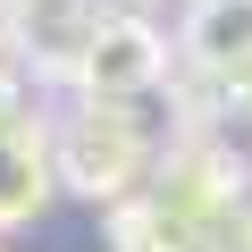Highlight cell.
<instances>
[{
	"instance_id": "7",
	"label": "cell",
	"mask_w": 252,
	"mask_h": 252,
	"mask_svg": "<svg viewBox=\"0 0 252 252\" xmlns=\"http://www.w3.org/2000/svg\"><path fill=\"white\" fill-rule=\"evenodd\" d=\"M185 135H202L227 168L252 177V84H210L185 101Z\"/></svg>"
},
{
	"instance_id": "8",
	"label": "cell",
	"mask_w": 252,
	"mask_h": 252,
	"mask_svg": "<svg viewBox=\"0 0 252 252\" xmlns=\"http://www.w3.org/2000/svg\"><path fill=\"white\" fill-rule=\"evenodd\" d=\"M26 126H42V118H34L26 76H0V135H26Z\"/></svg>"
},
{
	"instance_id": "1",
	"label": "cell",
	"mask_w": 252,
	"mask_h": 252,
	"mask_svg": "<svg viewBox=\"0 0 252 252\" xmlns=\"http://www.w3.org/2000/svg\"><path fill=\"white\" fill-rule=\"evenodd\" d=\"M51 160H59V185L76 202H101V210H118L126 193H143L152 168H160L143 118L126 109V101H76L51 126Z\"/></svg>"
},
{
	"instance_id": "4",
	"label": "cell",
	"mask_w": 252,
	"mask_h": 252,
	"mask_svg": "<svg viewBox=\"0 0 252 252\" xmlns=\"http://www.w3.org/2000/svg\"><path fill=\"white\" fill-rule=\"evenodd\" d=\"M177 51L202 84H252V0H193Z\"/></svg>"
},
{
	"instance_id": "9",
	"label": "cell",
	"mask_w": 252,
	"mask_h": 252,
	"mask_svg": "<svg viewBox=\"0 0 252 252\" xmlns=\"http://www.w3.org/2000/svg\"><path fill=\"white\" fill-rule=\"evenodd\" d=\"M26 26H17V0H0V76H26Z\"/></svg>"
},
{
	"instance_id": "2",
	"label": "cell",
	"mask_w": 252,
	"mask_h": 252,
	"mask_svg": "<svg viewBox=\"0 0 252 252\" xmlns=\"http://www.w3.org/2000/svg\"><path fill=\"white\" fill-rule=\"evenodd\" d=\"M160 84H168V34H160L143 9H109L67 93H76V101H126V109H135V101L160 93Z\"/></svg>"
},
{
	"instance_id": "3",
	"label": "cell",
	"mask_w": 252,
	"mask_h": 252,
	"mask_svg": "<svg viewBox=\"0 0 252 252\" xmlns=\"http://www.w3.org/2000/svg\"><path fill=\"white\" fill-rule=\"evenodd\" d=\"M101 17H109L101 0H17V26H26V59H34V76L76 84V67H84Z\"/></svg>"
},
{
	"instance_id": "6",
	"label": "cell",
	"mask_w": 252,
	"mask_h": 252,
	"mask_svg": "<svg viewBox=\"0 0 252 252\" xmlns=\"http://www.w3.org/2000/svg\"><path fill=\"white\" fill-rule=\"evenodd\" d=\"M59 185V160H51V126H26V135H0V235L26 227Z\"/></svg>"
},
{
	"instance_id": "5",
	"label": "cell",
	"mask_w": 252,
	"mask_h": 252,
	"mask_svg": "<svg viewBox=\"0 0 252 252\" xmlns=\"http://www.w3.org/2000/svg\"><path fill=\"white\" fill-rule=\"evenodd\" d=\"M109 252H210V235H202V219L185 202L143 185V193H126L109 210Z\"/></svg>"
}]
</instances>
